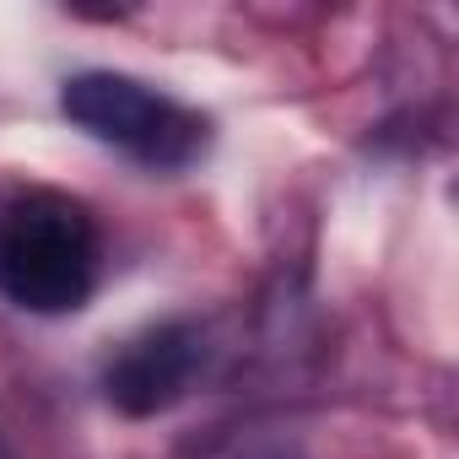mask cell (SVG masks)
Returning <instances> with one entry per match:
<instances>
[{"label": "cell", "mask_w": 459, "mask_h": 459, "mask_svg": "<svg viewBox=\"0 0 459 459\" xmlns=\"http://www.w3.org/2000/svg\"><path fill=\"white\" fill-rule=\"evenodd\" d=\"M98 281V233L76 200L28 195L0 211V298L28 314H76Z\"/></svg>", "instance_id": "obj_1"}, {"label": "cell", "mask_w": 459, "mask_h": 459, "mask_svg": "<svg viewBox=\"0 0 459 459\" xmlns=\"http://www.w3.org/2000/svg\"><path fill=\"white\" fill-rule=\"evenodd\" d=\"M60 108L87 135H98V141L141 157V162H157V168L189 162L200 152V141H205V125L189 108H178L173 98H162L146 82L119 76V71L71 76L65 92H60Z\"/></svg>", "instance_id": "obj_2"}, {"label": "cell", "mask_w": 459, "mask_h": 459, "mask_svg": "<svg viewBox=\"0 0 459 459\" xmlns=\"http://www.w3.org/2000/svg\"><path fill=\"white\" fill-rule=\"evenodd\" d=\"M195 368H200V341H195V330H189V325H162V330L130 341V346L114 357V368H108L103 384H108V400H114L125 416H157V411H168V405L189 389Z\"/></svg>", "instance_id": "obj_3"}, {"label": "cell", "mask_w": 459, "mask_h": 459, "mask_svg": "<svg viewBox=\"0 0 459 459\" xmlns=\"http://www.w3.org/2000/svg\"><path fill=\"white\" fill-rule=\"evenodd\" d=\"M0 459H17V454H12V448H6V437H0Z\"/></svg>", "instance_id": "obj_4"}]
</instances>
